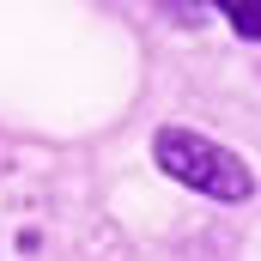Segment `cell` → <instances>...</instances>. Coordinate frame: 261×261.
<instances>
[{
    "label": "cell",
    "instance_id": "cell-1",
    "mask_svg": "<svg viewBox=\"0 0 261 261\" xmlns=\"http://www.w3.org/2000/svg\"><path fill=\"white\" fill-rule=\"evenodd\" d=\"M152 152H158V164H164L176 182H189V189H200V195H213V200H249L255 195V170H249L237 152L213 146L206 134L164 128Z\"/></svg>",
    "mask_w": 261,
    "mask_h": 261
},
{
    "label": "cell",
    "instance_id": "cell-2",
    "mask_svg": "<svg viewBox=\"0 0 261 261\" xmlns=\"http://www.w3.org/2000/svg\"><path fill=\"white\" fill-rule=\"evenodd\" d=\"M219 12L231 18V31H237L243 43H255V37H261V6H255V0H219Z\"/></svg>",
    "mask_w": 261,
    "mask_h": 261
}]
</instances>
